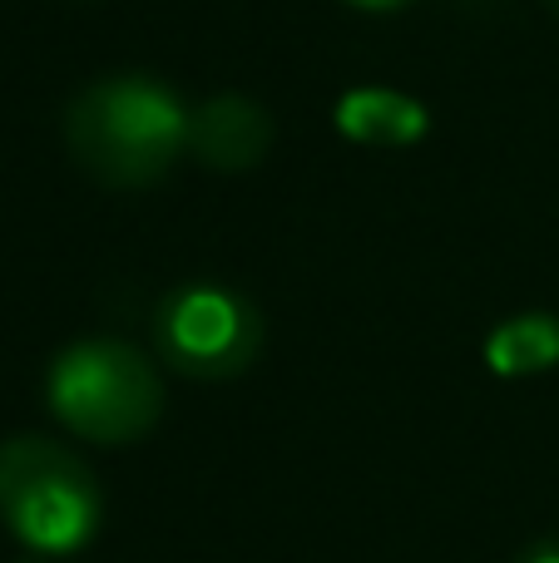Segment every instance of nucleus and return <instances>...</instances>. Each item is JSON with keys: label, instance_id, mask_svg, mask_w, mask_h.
I'll return each instance as SVG.
<instances>
[{"label": "nucleus", "instance_id": "1", "mask_svg": "<svg viewBox=\"0 0 559 563\" xmlns=\"http://www.w3.org/2000/svg\"><path fill=\"white\" fill-rule=\"evenodd\" d=\"M194 109L144 69L85 85L65 109L69 158L105 188H149L188 154Z\"/></svg>", "mask_w": 559, "mask_h": 563}, {"label": "nucleus", "instance_id": "2", "mask_svg": "<svg viewBox=\"0 0 559 563\" xmlns=\"http://www.w3.org/2000/svg\"><path fill=\"white\" fill-rule=\"evenodd\" d=\"M0 525L40 559H69L95 544L105 489L95 470L50 435L0 440Z\"/></svg>", "mask_w": 559, "mask_h": 563}, {"label": "nucleus", "instance_id": "3", "mask_svg": "<svg viewBox=\"0 0 559 563\" xmlns=\"http://www.w3.org/2000/svg\"><path fill=\"white\" fill-rule=\"evenodd\" d=\"M45 406L89 445H134L164 416V380L139 346L85 336L55 351L45 371Z\"/></svg>", "mask_w": 559, "mask_h": 563}, {"label": "nucleus", "instance_id": "4", "mask_svg": "<svg viewBox=\"0 0 559 563\" xmlns=\"http://www.w3.org/2000/svg\"><path fill=\"white\" fill-rule=\"evenodd\" d=\"M154 351L188 380H233L263 356L267 321L243 291L223 282H184L154 307Z\"/></svg>", "mask_w": 559, "mask_h": 563}, {"label": "nucleus", "instance_id": "5", "mask_svg": "<svg viewBox=\"0 0 559 563\" xmlns=\"http://www.w3.org/2000/svg\"><path fill=\"white\" fill-rule=\"evenodd\" d=\"M273 139H277V124L257 99L213 95L194 109L188 154H198V164L218 168V174H243V168H257L273 154Z\"/></svg>", "mask_w": 559, "mask_h": 563}, {"label": "nucleus", "instance_id": "6", "mask_svg": "<svg viewBox=\"0 0 559 563\" xmlns=\"http://www.w3.org/2000/svg\"><path fill=\"white\" fill-rule=\"evenodd\" d=\"M337 129H342V139L366 148H412L426 139L431 114H426L421 99L402 95V89L366 85V89H347L337 99Z\"/></svg>", "mask_w": 559, "mask_h": 563}, {"label": "nucleus", "instance_id": "7", "mask_svg": "<svg viewBox=\"0 0 559 563\" xmlns=\"http://www.w3.org/2000/svg\"><path fill=\"white\" fill-rule=\"evenodd\" d=\"M481 356L501 380L540 376V371L559 366V317H550V311H520V317H505L501 327L485 336Z\"/></svg>", "mask_w": 559, "mask_h": 563}, {"label": "nucleus", "instance_id": "8", "mask_svg": "<svg viewBox=\"0 0 559 563\" xmlns=\"http://www.w3.org/2000/svg\"><path fill=\"white\" fill-rule=\"evenodd\" d=\"M515 563H559V539H535L515 554Z\"/></svg>", "mask_w": 559, "mask_h": 563}, {"label": "nucleus", "instance_id": "9", "mask_svg": "<svg viewBox=\"0 0 559 563\" xmlns=\"http://www.w3.org/2000/svg\"><path fill=\"white\" fill-rule=\"evenodd\" d=\"M347 5H357V10H396V5H406V0H347Z\"/></svg>", "mask_w": 559, "mask_h": 563}, {"label": "nucleus", "instance_id": "10", "mask_svg": "<svg viewBox=\"0 0 559 563\" xmlns=\"http://www.w3.org/2000/svg\"><path fill=\"white\" fill-rule=\"evenodd\" d=\"M545 5H550V10H555V15H559V0H545Z\"/></svg>", "mask_w": 559, "mask_h": 563}]
</instances>
